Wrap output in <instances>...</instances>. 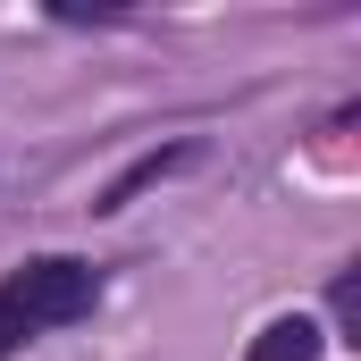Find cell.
Returning a JSON list of instances; mask_svg holds the SVG:
<instances>
[{"label":"cell","instance_id":"cell-2","mask_svg":"<svg viewBox=\"0 0 361 361\" xmlns=\"http://www.w3.org/2000/svg\"><path fill=\"white\" fill-rule=\"evenodd\" d=\"M193 160H202V143H160V152H143V160H135L126 177H109V185H101V202H92V210H126V202H135L143 185L177 177V169H193Z\"/></svg>","mask_w":361,"mask_h":361},{"label":"cell","instance_id":"cell-4","mask_svg":"<svg viewBox=\"0 0 361 361\" xmlns=\"http://www.w3.org/2000/svg\"><path fill=\"white\" fill-rule=\"evenodd\" d=\"M328 302H336V336L361 345V277L353 269H336V294H328Z\"/></svg>","mask_w":361,"mask_h":361},{"label":"cell","instance_id":"cell-3","mask_svg":"<svg viewBox=\"0 0 361 361\" xmlns=\"http://www.w3.org/2000/svg\"><path fill=\"white\" fill-rule=\"evenodd\" d=\"M319 319H302V311H286V319H269L261 336H252V353L244 361H319Z\"/></svg>","mask_w":361,"mask_h":361},{"label":"cell","instance_id":"cell-1","mask_svg":"<svg viewBox=\"0 0 361 361\" xmlns=\"http://www.w3.org/2000/svg\"><path fill=\"white\" fill-rule=\"evenodd\" d=\"M92 294H101V277L85 261H25V269L0 277V353H17L34 328H68V319H85Z\"/></svg>","mask_w":361,"mask_h":361}]
</instances>
